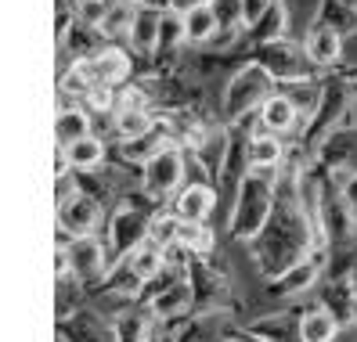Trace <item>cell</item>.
<instances>
[{
    "mask_svg": "<svg viewBox=\"0 0 357 342\" xmlns=\"http://www.w3.org/2000/svg\"><path fill=\"white\" fill-rule=\"evenodd\" d=\"M300 109L292 104L285 94H271L264 104H260V119H264V130L271 134H289V130H296V123H300Z\"/></svg>",
    "mask_w": 357,
    "mask_h": 342,
    "instance_id": "13",
    "label": "cell"
},
{
    "mask_svg": "<svg viewBox=\"0 0 357 342\" xmlns=\"http://www.w3.org/2000/svg\"><path fill=\"white\" fill-rule=\"evenodd\" d=\"M69 152V162H73V169H98L101 162H105V144H101V137L98 134H87L83 141H76V144H69L66 148Z\"/></svg>",
    "mask_w": 357,
    "mask_h": 342,
    "instance_id": "22",
    "label": "cell"
},
{
    "mask_svg": "<svg viewBox=\"0 0 357 342\" xmlns=\"http://www.w3.org/2000/svg\"><path fill=\"white\" fill-rule=\"evenodd\" d=\"M87 134H91V112H87V104L58 112V119H54V141H58V148H69V144L83 141Z\"/></svg>",
    "mask_w": 357,
    "mask_h": 342,
    "instance_id": "15",
    "label": "cell"
},
{
    "mask_svg": "<svg viewBox=\"0 0 357 342\" xmlns=\"http://www.w3.org/2000/svg\"><path fill=\"white\" fill-rule=\"evenodd\" d=\"M275 184H278V166H249V173L238 184V205L231 212V234L238 242H257L271 209H275Z\"/></svg>",
    "mask_w": 357,
    "mask_h": 342,
    "instance_id": "1",
    "label": "cell"
},
{
    "mask_svg": "<svg viewBox=\"0 0 357 342\" xmlns=\"http://www.w3.org/2000/svg\"><path fill=\"white\" fill-rule=\"evenodd\" d=\"M199 4H206V0H170V11H192V8H199Z\"/></svg>",
    "mask_w": 357,
    "mask_h": 342,
    "instance_id": "35",
    "label": "cell"
},
{
    "mask_svg": "<svg viewBox=\"0 0 357 342\" xmlns=\"http://www.w3.org/2000/svg\"><path fill=\"white\" fill-rule=\"evenodd\" d=\"M98 224H101V205L83 187H76L66 199H58V231L73 234V238H83V234H94Z\"/></svg>",
    "mask_w": 357,
    "mask_h": 342,
    "instance_id": "4",
    "label": "cell"
},
{
    "mask_svg": "<svg viewBox=\"0 0 357 342\" xmlns=\"http://www.w3.org/2000/svg\"><path fill=\"white\" fill-rule=\"evenodd\" d=\"M271 87H275V76H271V69L264 65V61H249V65H242L224 87V116L231 123H238L242 116L257 112L260 104L271 98Z\"/></svg>",
    "mask_w": 357,
    "mask_h": 342,
    "instance_id": "2",
    "label": "cell"
},
{
    "mask_svg": "<svg viewBox=\"0 0 357 342\" xmlns=\"http://www.w3.org/2000/svg\"><path fill=\"white\" fill-rule=\"evenodd\" d=\"M354 220H357V212H354Z\"/></svg>",
    "mask_w": 357,
    "mask_h": 342,
    "instance_id": "37",
    "label": "cell"
},
{
    "mask_svg": "<svg viewBox=\"0 0 357 342\" xmlns=\"http://www.w3.org/2000/svg\"><path fill=\"white\" fill-rule=\"evenodd\" d=\"M343 54V36L335 33L332 26H310L307 33V44H303V58L310 65H335Z\"/></svg>",
    "mask_w": 357,
    "mask_h": 342,
    "instance_id": "9",
    "label": "cell"
},
{
    "mask_svg": "<svg viewBox=\"0 0 357 342\" xmlns=\"http://www.w3.org/2000/svg\"><path fill=\"white\" fill-rule=\"evenodd\" d=\"M141 180H144V191H149V195H170V191H177L181 180H184V152L177 144L159 148V152L144 162Z\"/></svg>",
    "mask_w": 357,
    "mask_h": 342,
    "instance_id": "3",
    "label": "cell"
},
{
    "mask_svg": "<svg viewBox=\"0 0 357 342\" xmlns=\"http://www.w3.org/2000/svg\"><path fill=\"white\" fill-rule=\"evenodd\" d=\"M343 112H347V123L343 126H347V130H354V126H357V87L343 98Z\"/></svg>",
    "mask_w": 357,
    "mask_h": 342,
    "instance_id": "32",
    "label": "cell"
},
{
    "mask_svg": "<svg viewBox=\"0 0 357 342\" xmlns=\"http://www.w3.org/2000/svg\"><path fill=\"white\" fill-rule=\"evenodd\" d=\"M134 15H137V4H116V8H109V15L98 22V29L109 36V40H116V36H130V26H134Z\"/></svg>",
    "mask_w": 357,
    "mask_h": 342,
    "instance_id": "23",
    "label": "cell"
},
{
    "mask_svg": "<svg viewBox=\"0 0 357 342\" xmlns=\"http://www.w3.org/2000/svg\"><path fill=\"white\" fill-rule=\"evenodd\" d=\"M340 335V317H335L328 306H318V310H307L296 325V339L300 342H335Z\"/></svg>",
    "mask_w": 357,
    "mask_h": 342,
    "instance_id": "12",
    "label": "cell"
},
{
    "mask_svg": "<svg viewBox=\"0 0 357 342\" xmlns=\"http://www.w3.org/2000/svg\"><path fill=\"white\" fill-rule=\"evenodd\" d=\"M152 310H123L112 317V335L116 342H149L152 332Z\"/></svg>",
    "mask_w": 357,
    "mask_h": 342,
    "instance_id": "18",
    "label": "cell"
},
{
    "mask_svg": "<svg viewBox=\"0 0 357 342\" xmlns=\"http://www.w3.org/2000/svg\"><path fill=\"white\" fill-rule=\"evenodd\" d=\"M137 8H152V11H170V0H130Z\"/></svg>",
    "mask_w": 357,
    "mask_h": 342,
    "instance_id": "34",
    "label": "cell"
},
{
    "mask_svg": "<svg viewBox=\"0 0 357 342\" xmlns=\"http://www.w3.org/2000/svg\"><path fill=\"white\" fill-rule=\"evenodd\" d=\"M213 205H217L213 187L209 184H188L177 195V202H174V212L184 224H206L209 212H213Z\"/></svg>",
    "mask_w": 357,
    "mask_h": 342,
    "instance_id": "10",
    "label": "cell"
},
{
    "mask_svg": "<svg viewBox=\"0 0 357 342\" xmlns=\"http://www.w3.org/2000/svg\"><path fill=\"white\" fill-rule=\"evenodd\" d=\"M209 8L217 11L220 18V29H238L242 22V0H209Z\"/></svg>",
    "mask_w": 357,
    "mask_h": 342,
    "instance_id": "30",
    "label": "cell"
},
{
    "mask_svg": "<svg viewBox=\"0 0 357 342\" xmlns=\"http://www.w3.org/2000/svg\"><path fill=\"white\" fill-rule=\"evenodd\" d=\"M285 26H289V15H285V8H282V0H275V4L267 8V15L257 22V29H264L260 36L267 40V44H271V40H282Z\"/></svg>",
    "mask_w": 357,
    "mask_h": 342,
    "instance_id": "29",
    "label": "cell"
},
{
    "mask_svg": "<svg viewBox=\"0 0 357 342\" xmlns=\"http://www.w3.org/2000/svg\"><path fill=\"white\" fill-rule=\"evenodd\" d=\"M76 65H79L83 79H87V87H119V79H127V72H130V61L119 47H101L91 58H76Z\"/></svg>",
    "mask_w": 357,
    "mask_h": 342,
    "instance_id": "5",
    "label": "cell"
},
{
    "mask_svg": "<svg viewBox=\"0 0 357 342\" xmlns=\"http://www.w3.org/2000/svg\"><path fill=\"white\" fill-rule=\"evenodd\" d=\"M159 26H162V11H152V8H137L134 15V26H130V47L141 51V54H152L159 47Z\"/></svg>",
    "mask_w": 357,
    "mask_h": 342,
    "instance_id": "14",
    "label": "cell"
},
{
    "mask_svg": "<svg viewBox=\"0 0 357 342\" xmlns=\"http://www.w3.org/2000/svg\"><path fill=\"white\" fill-rule=\"evenodd\" d=\"M192 299H195L192 285H188L184 277H181V281L166 285V288H159V292L152 295L149 310H152V317H159V320H170V317H181L188 306H192Z\"/></svg>",
    "mask_w": 357,
    "mask_h": 342,
    "instance_id": "11",
    "label": "cell"
},
{
    "mask_svg": "<svg viewBox=\"0 0 357 342\" xmlns=\"http://www.w3.org/2000/svg\"><path fill=\"white\" fill-rule=\"evenodd\" d=\"M184 29H188V40L192 44H213V36L220 33V18L217 11L209 8V0L192 11H184Z\"/></svg>",
    "mask_w": 357,
    "mask_h": 342,
    "instance_id": "17",
    "label": "cell"
},
{
    "mask_svg": "<svg viewBox=\"0 0 357 342\" xmlns=\"http://www.w3.org/2000/svg\"><path fill=\"white\" fill-rule=\"evenodd\" d=\"M177 245L195 252V256H209L213 252V231L206 224H184L181 220V231H177Z\"/></svg>",
    "mask_w": 357,
    "mask_h": 342,
    "instance_id": "24",
    "label": "cell"
},
{
    "mask_svg": "<svg viewBox=\"0 0 357 342\" xmlns=\"http://www.w3.org/2000/svg\"><path fill=\"white\" fill-rule=\"evenodd\" d=\"M177 231H181V217L174 212V217H155L152 227H149V242L159 245V249H170L177 245Z\"/></svg>",
    "mask_w": 357,
    "mask_h": 342,
    "instance_id": "27",
    "label": "cell"
},
{
    "mask_svg": "<svg viewBox=\"0 0 357 342\" xmlns=\"http://www.w3.org/2000/svg\"><path fill=\"white\" fill-rule=\"evenodd\" d=\"M105 40H109V36H105L98 26H91V22H73V29L61 36L58 44L66 47L73 58H91V54H98V51L105 47Z\"/></svg>",
    "mask_w": 357,
    "mask_h": 342,
    "instance_id": "16",
    "label": "cell"
},
{
    "mask_svg": "<svg viewBox=\"0 0 357 342\" xmlns=\"http://www.w3.org/2000/svg\"><path fill=\"white\" fill-rule=\"evenodd\" d=\"M343 199H347V205H354V212H357V173L343 184Z\"/></svg>",
    "mask_w": 357,
    "mask_h": 342,
    "instance_id": "33",
    "label": "cell"
},
{
    "mask_svg": "<svg viewBox=\"0 0 357 342\" xmlns=\"http://www.w3.org/2000/svg\"><path fill=\"white\" fill-rule=\"evenodd\" d=\"M149 227H152V220L144 217L141 209H134V205L116 209V217H112V231H109L112 252H116V256H130L141 242H149Z\"/></svg>",
    "mask_w": 357,
    "mask_h": 342,
    "instance_id": "6",
    "label": "cell"
},
{
    "mask_svg": "<svg viewBox=\"0 0 357 342\" xmlns=\"http://www.w3.org/2000/svg\"><path fill=\"white\" fill-rule=\"evenodd\" d=\"M231 342H238V339H231Z\"/></svg>",
    "mask_w": 357,
    "mask_h": 342,
    "instance_id": "38",
    "label": "cell"
},
{
    "mask_svg": "<svg viewBox=\"0 0 357 342\" xmlns=\"http://www.w3.org/2000/svg\"><path fill=\"white\" fill-rule=\"evenodd\" d=\"M332 4H340V8H347V11H357V0H332Z\"/></svg>",
    "mask_w": 357,
    "mask_h": 342,
    "instance_id": "36",
    "label": "cell"
},
{
    "mask_svg": "<svg viewBox=\"0 0 357 342\" xmlns=\"http://www.w3.org/2000/svg\"><path fill=\"white\" fill-rule=\"evenodd\" d=\"M181 40H188V29H184V15H181V11H162V26H159V47H177Z\"/></svg>",
    "mask_w": 357,
    "mask_h": 342,
    "instance_id": "28",
    "label": "cell"
},
{
    "mask_svg": "<svg viewBox=\"0 0 357 342\" xmlns=\"http://www.w3.org/2000/svg\"><path fill=\"white\" fill-rule=\"evenodd\" d=\"M69 260H73V274L79 281H94V277L109 274V260H105V245L94 238V234H83V238H73L69 245Z\"/></svg>",
    "mask_w": 357,
    "mask_h": 342,
    "instance_id": "8",
    "label": "cell"
},
{
    "mask_svg": "<svg viewBox=\"0 0 357 342\" xmlns=\"http://www.w3.org/2000/svg\"><path fill=\"white\" fill-rule=\"evenodd\" d=\"M285 155V144L278 141V134H253L249 137V166H278Z\"/></svg>",
    "mask_w": 357,
    "mask_h": 342,
    "instance_id": "21",
    "label": "cell"
},
{
    "mask_svg": "<svg viewBox=\"0 0 357 342\" xmlns=\"http://www.w3.org/2000/svg\"><path fill=\"white\" fill-rule=\"evenodd\" d=\"M292 104H296L300 112H314V104L321 101V91H318V83H310V79H289L285 83V91H282Z\"/></svg>",
    "mask_w": 357,
    "mask_h": 342,
    "instance_id": "25",
    "label": "cell"
},
{
    "mask_svg": "<svg viewBox=\"0 0 357 342\" xmlns=\"http://www.w3.org/2000/svg\"><path fill=\"white\" fill-rule=\"evenodd\" d=\"M116 119H112V130H116V137L119 141H137V137H144L149 130H155V119L144 112V109H123V112H112Z\"/></svg>",
    "mask_w": 357,
    "mask_h": 342,
    "instance_id": "20",
    "label": "cell"
},
{
    "mask_svg": "<svg viewBox=\"0 0 357 342\" xmlns=\"http://www.w3.org/2000/svg\"><path fill=\"white\" fill-rule=\"evenodd\" d=\"M275 4V0H242V22L249 29H257V22L267 15V8Z\"/></svg>",
    "mask_w": 357,
    "mask_h": 342,
    "instance_id": "31",
    "label": "cell"
},
{
    "mask_svg": "<svg viewBox=\"0 0 357 342\" xmlns=\"http://www.w3.org/2000/svg\"><path fill=\"white\" fill-rule=\"evenodd\" d=\"M318 277H321V260L307 252L292 267H285L282 274L271 277V292L275 295H303V292H310L314 285H318Z\"/></svg>",
    "mask_w": 357,
    "mask_h": 342,
    "instance_id": "7",
    "label": "cell"
},
{
    "mask_svg": "<svg viewBox=\"0 0 357 342\" xmlns=\"http://www.w3.org/2000/svg\"><path fill=\"white\" fill-rule=\"evenodd\" d=\"M123 260H127V263L144 277V281H152V277L162 274L166 263H170V260H166V249H159V245H152V242H141L130 256H123Z\"/></svg>",
    "mask_w": 357,
    "mask_h": 342,
    "instance_id": "19",
    "label": "cell"
},
{
    "mask_svg": "<svg viewBox=\"0 0 357 342\" xmlns=\"http://www.w3.org/2000/svg\"><path fill=\"white\" fill-rule=\"evenodd\" d=\"M141 285H144V277H141L127 260H119V263L109 270V288L119 292V295H134V292H141Z\"/></svg>",
    "mask_w": 357,
    "mask_h": 342,
    "instance_id": "26",
    "label": "cell"
}]
</instances>
